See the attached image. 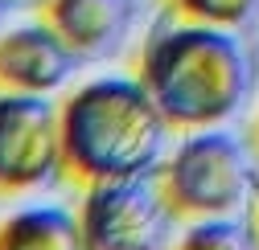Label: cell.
<instances>
[{"label": "cell", "mask_w": 259, "mask_h": 250, "mask_svg": "<svg viewBox=\"0 0 259 250\" xmlns=\"http://www.w3.org/2000/svg\"><path fill=\"white\" fill-rule=\"evenodd\" d=\"M58 176L74 189H95L111 180H144L160 164L169 123L160 119L136 74H107L74 86L58 103Z\"/></svg>", "instance_id": "obj_2"}, {"label": "cell", "mask_w": 259, "mask_h": 250, "mask_svg": "<svg viewBox=\"0 0 259 250\" xmlns=\"http://www.w3.org/2000/svg\"><path fill=\"white\" fill-rule=\"evenodd\" d=\"M74 53L46 21H25L0 33V95H41L70 78Z\"/></svg>", "instance_id": "obj_6"}, {"label": "cell", "mask_w": 259, "mask_h": 250, "mask_svg": "<svg viewBox=\"0 0 259 250\" xmlns=\"http://www.w3.org/2000/svg\"><path fill=\"white\" fill-rule=\"evenodd\" d=\"M251 152H259V115H255V123H251Z\"/></svg>", "instance_id": "obj_12"}, {"label": "cell", "mask_w": 259, "mask_h": 250, "mask_svg": "<svg viewBox=\"0 0 259 250\" xmlns=\"http://www.w3.org/2000/svg\"><path fill=\"white\" fill-rule=\"evenodd\" d=\"M173 222L152 180H111L82 189L78 234L82 250H160Z\"/></svg>", "instance_id": "obj_4"}, {"label": "cell", "mask_w": 259, "mask_h": 250, "mask_svg": "<svg viewBox=\"0 0 259 250\" xmlns=\"http://www.w3.org/2000/svg\"><path fill=\"white\" fill-rule=\"evenodd\" d=\"M58 103L41 95H0V197H17L58 176Z\"/></svg>", "instance_id": "obj_5"}, {"label": "cell", "mask_w": 259, "mask_h": 250, "mask_svg": "<svg viewBox=\"0 0 259 250\" xmlns=\"http://www.w3.org/2000/svg\"><path fill=\"white\" fill-rule=\"evenodd\" d=\"M0 250H82L78 213L62 205H25L0 217Z\"/></svg>", "instance_id": "obj_8"}, {"label": "cell", "mask_w": 259, "mask_h": 250, "mask_svg": "<svg viewBox=\"0 0 259 250\" xmlns=\"http://www.w3.org/2000/svg\"><path fill=\"white\" fill-rule=\"evenodd\" d=\"M251 234H255V246H259V201H255V209H251Z\"/></svg>", "instance_id": "obj_11"}, {"label": "cell", "mask_w": 259, "mask_h": 250, "mask_svg": "<svg viewBox=\"0 0 259 250\" xmlns=\"http://www.w3.org/2000/svg\"><path fill=\"white\" fill-rule=\"evenodd\" d=\"M165 13L177 21H189V25L239 29L255 13V0H165Z\"/></svg>", "instance_id": "obj_10"}, {"label": "cell", "mask_w": 259, "mask_h": 250, "mask_svg": "<svg viewBox=\"0 0 259 250\" xmlns=\"http://www.w3.org/2000/svg\"><path fill=\"white\" fill-rule=\"evenodd\" d=\"M5 9H9V0H0V21H5Z\"/></svg>", "instance_id": "obj_13"}, {"label": "cell", "mask_w": 259, "mask_h": 250, "mask_svg": "<svg viewBox=\"0 0 259 250\" xmlns=\"http://www.w3.org/2000/svg\"><path fill=\"white\" fill-rule=\"evenodd\" d=\"M152 189L173 222L189 226L206 222V217H235L255 189L251 152L243 148L239 136L222 128L189 132L156 164Z\"/></svg>", "instance_id": "obj_3"}, {"label": "cell", "mask_w": 259, "mask_h": 250, "mask_svg": "<svg viewBox=\"0 0 259 250\" xmlns=\"http://www.w3.org/2000/svg\"><path fill=\"white\" fill-rule=\"evenodd\" d=\"M136 82L173 132H210L243 107L251 57L231 29L165 17L136 49Z\"/></svg>", "instance_id": "obj_1"}, {"label": "cell", "mask_w": 259, "mask_h": 250, "mask_svg": "<svg viewBox=\"0 0 259 250\" xmlns=\"http://www.w3.org/2000/svg\"><path fill=\"white\" fill-rule=\"evenodd\" d=\"M132 0H41L37 21L70 45L74 57H103L127 29Z\"/></svg>", "instance_id": "obj_7"}, {"label": "cell", "mask_w": 259, "mask_h": 250, "mask_svg": "<svg viewBox=\"0 0 259 250\" xmlns=\"http://www.w3.org/2000/svg\"><path fill=\"white\" fill-rule=\"evenodd\" d=\"M169 250H255V234L251 222L239 217H206V222H189Z\"/></svg>", "instance_id": "obj_9"}]
</instances>
